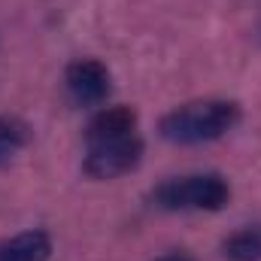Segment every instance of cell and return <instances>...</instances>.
<instances>
[{
	"instance_id": "obj_8",
	"label": "cell",
	"mask_w": 261,
	"mask_h": 261,
	"mask_svg": "<svg viewBox=\"0 0 261 261\" xmlns=\"http://www.w3.org/2000/svg\"><path fill=\"white\" fill-rule=\"evenodd\" d=\"M28 143V125L18 119H0V164L9 161Z\"/></svg>"
},
{
	"instance_id": "obj_9",
	"label": "cell",
	"mask_w": 261,
	"mask_h": 261,
	"mask_svg": "<svg viewBox=\"0 0 261 261\" xmlns=\"http://www.w3.org/2000/svg\"><path fill=\"white\" fill-rule=\"evenodd\" d=\"M155 261H195L192 255H186V252H170V255H161V258Z\"/></svg>"
},
{
	"instance_id": "obj_1",
	"label": "cell",
	"mask_w": 261,
	"mask_h": 261,
	"mask_svg": "<svg viewBox=\"0 0 261 261\" xmlns=\"http://www.w3.org/2000/svg\"><path fill=\"white\" fill-rule=\"evenodd\" d=\"M240 122V110L231 100H197L186 103L161 119V137L170 143H206Z\"/></svg>"
},
{
	"instance_id": "obj_4",
	"label": "cell",
	"mask_w": 261,
	"mask_h": 261,
	"mask_svg": "<svg viewBox=\"0 0 261 261\" xmlns=\"http://www.w3.org/2000/svg\"><path fill=\"white\" fill-rule=\"evenodd\" d=\"M67 88H70L73 100L94 107V103L107 100V94H110V73L100 61H91V58L73 61L67 67Z\"/></svg>"
},
{
	"instance_id": "obj_7",
	"label": "cell",
	"mask_w": 261,
	"mask_h": 261,
	"mask_svg": "<svg viewBox=\"0 0 261 261\" xmlns=\"http://www.w3.org/2000/svg\"><path fill=\"white\" fill-rule=\"evenodd\" d=\"M228 261H261V228H243L222 243Z\"/></svg>"
},
{
	"instance_id": "obj_5",
	"label": "cell",
	"mask_w": 261,
	"mask_h": 261,
	"mask_svg": "<svg viewBox=\"0 0 261 261\" xmlns=\"http://www.w3.org/2000/svg\"><path fill=\"white\" fill-rule=\"evenodd\" d=\"M134 128H137V113L130 107H110V110H100L88 122L85 140H88V146H100V143L134 137Z\"/></svg>"
},
{
	"instance_id": "obj_2",
	"label": "cell",
	"mask_w": 261,
	"mask_h": 261,
	"mask_svg": "<svg viewBox=\"0 0 261 261\" xmlns=\"http://www.w3.org/2000/svg\"><path fill=\"white\" fill-rule=\"evenodd\" d=\"M228 197H231L228 182L216 173L167 179L152 192V200L161 210H222Z\"/></svg>"
},
{
	"instance_id": "obj_3",
	"label": "cell",
	"mask_w": 261,
	"mask_h": 261,
	"mask_svg": "<svg viewBox=\"0 0 261 261\" xmlns=\"http://www.w3.org/2000/svg\"><path fill=\"white\" fill-rule=\"evenodd\" d=\"M143 158V140L134 134L125 140H113V143H100V146H88V158H85V173L94 179H116L122 173L134 170Z\"/></svg>"
},
{
	"instance_id": "obj_6",
	"label": "cell",
	"mask_w": 261,
	"mask_h": 261,
	"mask_svg": "<svg viewBox=\"0 0 261 261\" xmlns=\"http://www.w3.org/2000/svg\"><path fill=\"white\" fill-rule=\"evenodd\" d=\"M52 255V240L46 231H21L0 243V261H46Z\"/></svg>"
}]
</instances>
